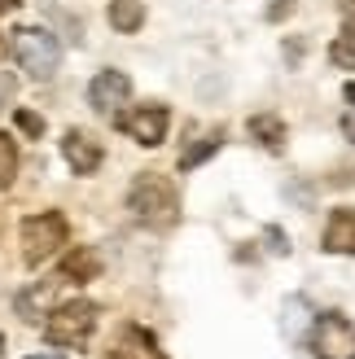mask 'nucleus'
Segmentation results:
<instances>
[{
	"mask_svg": "<svg viewBox=\"0 0 355 359\" xmlns=\"http://www.w3.org/2000/svg\"><path fill=\"white\" fill-rule=\"evenodd\" d=\"M128 210L136 215L145 228H171L180 219V193L167 175L158 171H140L128 189Z\"/></svg>",
	"mask_w": 355,
	"mask_h": 359,
	"instance_id": "obj_1",
	"label": "nucleus"
},
{
	"mask_svg": "<svg viewBox=\"0 0 355 359\" xmlns=\"http://www.w3.org/2000/svg\"><path fill=\"white\" fill-rule=\"evenodd\" d=\"M9 53H13V62L22 66L31 79H53L58 66H62V44H58V35L44 31V27L9 31Z\"/></svg>",
	"mask_w": 355,
	"mask_h": 359,
	"instance_id": "obj_2",
	"label": "nucleus"
},
{
	"mask_svg": "<svg viewBox=\"0 0 355 359\" xmlns=\"http://www.w3.org/2000/svg\"><path fill=\"white\" fill-rule=\"evenodd\" d=\"M97 316H101V307H97V302H88V298L62 302V307L44 320V337H48L53 346H62V351H75V346H83L88 337H93Z\"/></svg>",
	"mask_w": 355,
	"mask_h": 359,
	"instance_id": "obj_3",
	"label": "nucleus"
},
{
	"mask_svg": "<svg viewBox=\"0 0 355 359\" xmlns=\"http://www.w3.org/2000/svg\"><path fill=\"white\" fill-rule=\"evenodd\" d=\"M307 346L316 359H355V325L342 311H321L307 333Z\"/></svg>",
	"mask_w": 355,
	"mask_h": 359,
	"instance_id": "obj_4",
	"label": "nucleus"
},
{
	"mask_svg": "<svg viewBox=\"0 0 355 359\" xmlns=\"http://www.w3.org/2000/svg\"><path fill=\"white\" fill-rule=\"evenodd\" d=\"M62 245H66V219H62L58 210H44V215L22 219V259L31 267L44 263L48 255H58Z\"/></svg>",
	"mask_w": 355,
	"mask_h": 359,
	"instance_id": "obj_5",
	"label": "nucleus"
},
{
	"mask_svg": "<svg viewBox=\"0 0 355 359\" xmlns=\"http://www.w3.org/2000/svg\"><path fill=\"white\" fill-rule=\"evenodd\" d=\"M119 123V132H128L136 145H145V149H158L167 140V128H171V110L167 105H158V101H145V105H132V110H123L114 114Z\"/></svg>",
	"mask_w": 355,
	"mask_h": 359,
	"instance_id": "obj_6",
	"label": "nucleus"
},
{
	"mask_svg": "<svg viewBox=\"0 0 355 359\" xmlns=\"http://www.w3.org/2000/svg\"><path fill=\"white\" fill-rule=\"evenodd\" d=\"M128 97H132V79L123 75V70H101V75H93V83H88V105H93L97 114H114Z\"/></svg>",
	"mask_w": 355,
	"mask_h": 359,
	"instance_id": "obj_7",
	"label": "nucleus"
},
{
	"mask_svg": "<svg viewBox=\"0 0 355 359\" xmlns=\"http://www.w3.org/2000/svg\"><path fill=\"white\" fill-rule=\"evenodd\" d=\"M105 359H167V355L158 351V342H154V333H149V329H140V325H123V329L114 333L110 351H105Z\"/></svg>",
	"mask_w": 355,
	"mask_h": 359,
	"instance_id": "obj_8",
	"label": "nucleus"
},
{
	"mask_svg": "<svg viewBox=\"0 0 355 359\" xmlns=\"http://www.w3.org/2000/svg\"><path fill=\"white\" fill-rule=\"evenodd\" d=\"M62 154H66V163H70V171H75V175H93L101 167V158H105L101 145H97V136H88L79 128H70L62 136Z\"/></svg>",
	"mask_w": 355,
	"mask_h": 359,
	"instance_id": "obj_9",
	"label": "nucleus"
},
{
	"mask_svg": "<svg viewBox=\"0 0 355 359\" xmlns=\"http://www.w3.org/2000/svg\"><path fill=\"white\" fill-rule=\"evenodd\" d=\"M325 250L329 255H355V206H333L325 224Z\"/></svg>",
	"mask_w": 355,
	"mask_h": 359,
	"instance_id": "obj_10",
	"label": "nucleus"
},
{
	"mask_svg": "<svg viewBox=\"0 0 355 359\" xmlns=\"http://www.w3.org/2000/svg\"><path fill=\"white\" fill-rule=\"evenodd\" d=\"M48 307H53V280L27 285V290L13 294V311L22 316L27 325H44V320H48Z\"/></svg>",
	"mask_w": 355,
	"mask_h": 359,
	"instance_id": "obj_11",
	"label": "nucleus"
},
{
	"mask_svg": "<svg viewBox=\"0 0 355 359\" xmlns=\"http://www.w3.org/2000/svg\"><path fill=\"white\" fill-rule=\"evenodd\" d=\"M101 276V259L93 255V250H70V255L62 259V280L70 285H88Z\"/></svg>",
	"mask_w": 355,
	"mask_h": 359,
	"instance_id": "obj_12",
	"label": "nucleus"
},
{
	"mask_svg": "<svg viewBox=\"0 0 355 359\" xmlns=\"http://www.w3.org/2000/svg\"><path fill=\"white\" fill-rule=\"evenodd\" d=\"M246 128H250V136L259 140L263 149H272V154L286 149V118H276V114H255Z\"/></svg>",
	"mask_w": 355,
	"mask_h": 359,
	"instance_id": "obj_13",
	"label": "nucleus"
},
{
	"mask_svg": "<svg viewBox=\"0 0 355 359\" xmlns=\"http://www.w3.org/2000/svg\"><path fill=\"white\" fill-rule=\"evenodd\" d=\"M110 27L119 31V35H136L140 27H145V5L140 0H110Z\"/></svg>",
	"mask_w": 355,
	"mask_h": 359,
	"instance_id": "obj_14",
	"label": "nucleus"
},
{
	"mask_svg": "<svg viewBox=\"0 0 355 359\" xmlns=\"http://www.w3.org/2000/svg\"><path fill=\"white\" fill-rule=\"evenodd\" d=\"M312 325H316V316L307 307V298H286V337L290 342H307Z\"/></svg>",
	"mask_w": 355,
	"mask_h": 359,
	"instance_id": "obj_15",
	"label": "nucleus"
},
{
	"mask_svg": "<svg viewBox=\"0 0 355 359\" xmlns=\"http://www.w3.org/2000/svg\"><path fill=\"white\" fill-rule=\"evenodd\" d=\"M220 145H224V128H210V132H206L202 140H193V145H189V149L180 154V171H193L198 163H206V158L215 154Z\"/></svg>",
	"mask_w": 355,
	"mask_h": 359,
	"instance_id": "obj_16",
	"label": "nucleus"
},
{
	"mask_svg": "<svg viewBox=\"0 0 355 359\" xmlns=\"http://www.w3.org/2000/svg\"><path fill=\"white\" fill-rule=\"evenodd\" d=\"M329 62L338 70H355V22H347L338 31V40L329 44Z\"/></svg>",
	"mask_w": 355,
	"mask_h": 359,
	"instance_id": "obj_17",
	"label": "nucleus"
},
{
	"mask_svg": "<svg viewBox=\"0 0 355 359\" xmlns=\"http://www.w3.org/2000/svg\"><path fill=\"white\" fill-rule=\"evenodd\" d=\"M13 171H18V145H13V136L0 132V189L13 184Z\"/></svg>",
	"mask_w": 355,
	"mask_h": 359,
	"instance_id": "obj_18",
	"label": "nucleus"
},
{
	"mask_svg": "<svg viewBox=\"0 0 355 359\" xmlns=\"http://www.w3.org/2000/svg\"><path fill=\"white\" fill-rule=\"evenodd\" d=\"M13 123H18V132H22L27 140H40L44 136V118L31 114V110H13Z\"/></svg>",
	"mask_w": 355,
	"mask_h": 359,
	"instance_id": "obj_19",
	"label": "nucleus"
},
{
	"mask_svg": "<svg viewBox=\"0 0 355 359\" xmlns=\"http://www.w3.org/2000/svg\"><path fill=\"white\" fill-rule=\"evenodd\" d=\"M263 241H268L272 255H290V245H286V232L281 228H263Z\"/></svg>",
	"mask_w": 355,
	"mask_h": 359,
	"instance_id": "obj_20",
	"label": "nucleus"
},
{
	"mask_svg": "<svg viewBox=\"0 0 355 359\" xmlns=\"http://www.w3.org/2000/svg\"><path fill=\"white\" fill-rule=\"evenodd\" d=\"M13 101V70L0 66V105H9Z\"/></svg>",
	"mask_w": 355,
	"mask_h": 359,
	"instance_id": "obj_21",
	"label": "nucleus"
},
{
	"mask_svg": "<svg viewBox=\"0 0 355 359\" xmlns=\"http://www.w3.org/2000/svg\"><path fill=\"white\" fill-rule=\"evenodd\" d=\"M342 136L355 145V110H347V114H342Z\"/></svg>",
	"mask_w": 355,
	"mask_h": 359,
	"instance_id": "obj_22",
	"label": "nucleus"
},
{
	"mask_svg": "<svg viewBox=\"0 0 355 359\" xmlns=\"http://www.w3.org/2000/svg\"><path fill=\"white\" fill-rule=\"evenodd\" d=\"M286 13H290V0H276V5H268V18H272V22H281Z\"/></svg>",
	"mask_w": 355,
	"mask_h": 359,
	"instance_id": "obj_23",
	"label": "nucleus"
},
{
	"mask_svg": "<svg viewBox=\"0 0 355 359\" xmlns=\"http://www.w3.org/2000/svg\"><path fill=\"white\" fill-rule=\"evenodd\" d=\"M338 9H342L347 22H355V0H338Z\"/></svg>",
	"mask_w": 355,
	"mask_h": 359,
	"instance_id": "obj_24",
	"label": "nucleus"
},
{
	"mask_svg": "<svg viewBox=\"0 0 355 359\" xmlns=\"http://www.w3.org/2000/svg\"><path fill=\"white\" fill-rule=\"evenodd\" d=\"M22 0H0V13H9V9H18Z\"/></svg>",
	"mask_w": 355,
	"mask_h": 359,
	"instance_id": "obj_25",
	"label": "nucleus"
},
{
	"mask_svg": "<svg viewBox=\"0 0 355 359\" xmlns=\"http://www.w3.org/2000/svg\"><path fill=\"white\" fill-rule=\"evenodd\" d=\"M27 359H66L62 351H48V355H27Z\"/></svg>",
	"mask_w": 355,
	"mask_h": 359,
	"instance_id": "obj_26",
	"label": "nucleus"
},
{
	"mask_svg": "<svg viewBox=\"0 0 355 359\" xmlns=\"http://www.w3.org/2000/svg\"><path fill=\"white\" fill-rule=\"evenodd\" d=\"M347 101H351V105H355V79H351V83H347Z\"/></svg>",
	"mask_w": 355,
	"mask_h": 359,
	"instance_id": "obj_27",
	"label": "nucleus"
},
{
	"mask_svg": "<svg viewBox=\"0 0 355 359\" xmlns=\"http://www.w3.org/2000/svg\"><path fill=\"white\" fill-rule=\"evenodd\" d=\"M0 359H5V337H0Z\"/></svg>",
	"mask_w": 355,
	"mask_h": 359,
	"instance_id": "obj_28",
	"label": "nucleus"
},
{
	"mask_svg": "<svg viewBox=\"0 0 355 359\" xmlns=\"http://www.w3.org/2000/svg\"><path fill=\"white\" fill-rule=\"evenodd\" d=\"M0 228H5V210H0Z\"/></svg>",
	"mask_w": 355,
	"mask_h": 359,
	"instance_id": "obj_29",
	"label": "nucleus"
}]
</instances>
